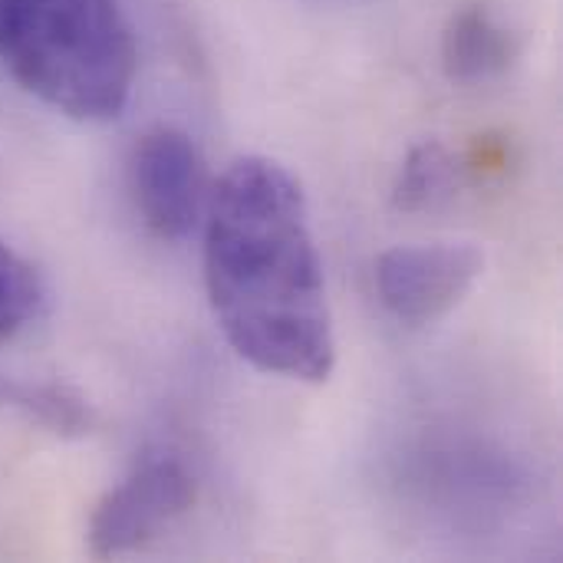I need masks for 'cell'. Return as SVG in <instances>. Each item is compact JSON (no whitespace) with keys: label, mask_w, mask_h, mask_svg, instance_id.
<instances>
[{"label":"cell","mask_w":563,"mask_h":563,"mask_svg":"<svg viewBox=\"0 0 563 563\" xmlns=\"http://www.w3.org/2000/svg\"><path fill=\"white\" fill-rule=\"evenodd\" d=\"M0 56L26 92L79 122L115 119L139 66L115 0H3Z\"/></svg>","instance_id":"7a4b0ae2"},{"label":"cell","mask_w":563,"mask_h":563,"mask_svg":"<svg viewBox=\"0 0 563 563\" xmlns=\"http://www.w3.org/2000/svg\"><path fill=\"white\" fill-rule=\"evenodd\" d=\"M132 195L152 234L162 241L188 238L205 221L211 198L195 139L175 125L148 129L132 148Z\"/></svg>","instance_id":"277c9868"},{"label":"cell","mask_w":563,"mask_h":563,"mask_svg":"<svg viewBox=\"0 0 563 563\" xmlns=\"http://www.w3.org/2000/svg\"><path fill=\"white\" fill-rule=\"evenodd\" d=\"M518 56L515 33L501 26L488 10H459L442 36V66L455 82H485L501 76Z\"/></svg>","instance_id":"8992f818"},{"label":"cell","mask_w":563,"mask_h":563,"mask_svg":"<svg viewBox=\"0 0 563 563\" xmlns=\"http://www.w3.org/2000/svg\"><path fill=\"white\" fill-rule=\"evenodd\" d=\"M511 162V148L508 139L501 135H478V142L472 145L465 168H472L475 175H501Z\"/></svg>","instance_id":"30bf717a"},{"label":"cell","mask_w":563,"mask_h":563,"mask_svg":"<svg viewBox=\"0 0 563 563\" xmlns=\"http://www.w3.org/2000/svg\"><path fill=\"white\" fill-rule=\"evenodd\" d=\"M205 287L231 350L254 369L327 383L336 333L300 181L274 158L244 155L205 208Z\"/></svg>","instance_id":"6da1fadb"},{"label":"cell","mask_w":563,"mask_h":563,"mask_svg":"<svg viewBox=\"0 0 563 563\" xmlns=\"http://www.w3.org/2000/svg\"><path fill=\"white\" fill-rule=\"evenodd\" d=\"M195 478L172 452H148L89 515V554L119 558L145 548L195 505Z\"/></svg>","instance_id":"3957f363"},{"label":"cell","mask_w":563,"mask_h":563,"mask_svg":"<svg viewBox=\"0 0 563 563\" xmlns=\"http://www.w3.org/2000/svg\"><path fill=\"white\" fill-rule=\"evenodd\" d=\"M459 162L452 158V152L435 142L426 139L419 145L409 148V155L402 158L396 181H393V205L399 211H426L435 208L442 198L452 195V185L459 178Z\"/></svg>","instance_id":"ba28073f"},{"label":"cell","mask_w":563,"mask_h":563,"mask_svg":"<svg viewBox=\"0 0 563 563\" xmlns=\"http://www.w3.org/2000/svg\"><path fill=\"white\" fill-rule=\"evenodd\" d=\"M0 406L26 416L59 439H82L96 429V409L89 399L59 383H26L0 373Z\"/></svg>","instance_id":"52a82bcc"},{"label":"cell","mask_w":563,"mask_h":563,"mask_svg":"<svg viewBox=\"0 0 563 563\" xmlns=\"http://www.w3.org/2000/svg\"><path fill=\"white\" fill-rule=\"evenodd\" d=\"M43 280L36 267L0 241V340L26 330L43 310Z\"/></svg>","instance_id":"9c48e42d"},{"label":"cell","mask_w":563,"mask_h":563,"mask_svg":"<svg viewBox=\"0 0 563 563\" xmlns=\"http://www.w3.org/2000/svg\"><path fill=\"white\" fill-rule=\"evenodd\" d=\"M482 271L485 254L472 244L393 247L376 261V294L396 320L422 327L452 313Z\"/></svg>","instance_id":"5b68a950"}]
</instances>
